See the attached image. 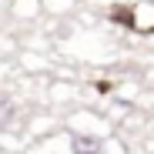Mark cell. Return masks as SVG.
I'll return each instance as SVG.
<instances>
[{
	"instance_id": "obj_1",
	"label": "cell",
	"mask_w": 154,
	"mask_h": 154,
	"mask_svg": "<svg viewBox=\"0 0 154 154\" xmlns=\"http://www.w3.org/2000/svg\"><path fill=\"white\" fill-rule=\"evenodd\" d=\"M67 151L70 154H107V144H104V137H97V134L77 131V134L67 137Z\"/></svg>"
}]
</instances>
